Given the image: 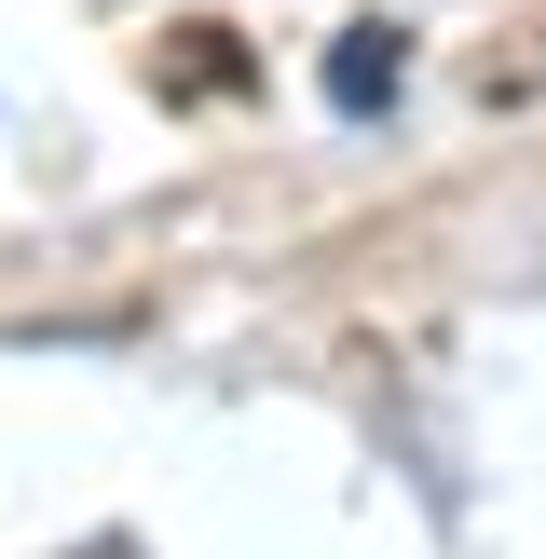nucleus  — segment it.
<instances>
[{
    "label": "nucleus",
    "mask_w": 546,
    "mask_h": 559,
    "mask_svg": "<svg viewBox=\"0 0 546 559\" xmlns=\"http://www.w3.org/2000/svg\"><path fill=\"white\" fill-rule=\"evenodd\" d=\"M396 82H410V41H396V27H342V41H328V109H342V123L396 109Z\"/></svg>",
    "instance_id": "1"
},
{
    "label": "nucleus",
    "mask_w": 546,
    "mask_h": 559,
    "mask_svg": "<svg viewBox=\"0 0 546 559\" xmlns=\"http://www.w3.org/2000/svg\"><path fill=\"white\" fill-rule=\"evenodd\" d=\"M164 96H233V82H246V55H233V27H178V55H164Z\"/></svg>",
    "instance_id": "2"
},
{
    "label": "nucleus",
    "mask_w": 546,
    "mask_h": 559,
    "mask_svg": "<svg viewBox=\"0 0 546 559\" xmlns=\"http://www.w3.org/2000/svg\"><path fill=\"white\" fill-rule=\"evenodd\" d=\"M82 559H136V546H123V533H96V546H82Z\"/></svg>",
    "instance_id": "3"
}]
</instances>
